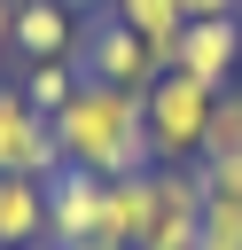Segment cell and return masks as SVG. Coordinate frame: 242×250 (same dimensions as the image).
<instances>
[{
	"label": "cell",
	"instance_id": "14",
	"mask_svg": "<svg viewBox=\"0 0 242 250\" xmlns=\"http://www.w3.org/2000/svg\"><path fill=\"white\" fill-rule=\"evenodd\" d=\"M180 8H187V23L195 16H242V0H180Z\"/></svg>",
	"mask_w": 242,
	"mask_h": 250
},
{
	"label": "cell",
	"instance_id": "5",
	"mask_svg": "<svg viewBox=\"0 0 242 250\" xmlns=\"http://www.w3.org/2000/svg\"><path fill=\"white\" fill-rule=\"evenodd\" d=\"M0 172H23V180H55L62 172L55 125L23 102V86H0Z\"/></svg>",
	"mask_w": 242,
	"mask_h": 250
},
{
	"label": "cell",
	"instance_id": "18",
	"mask_svg": "<svg viewBox=\"0 0 242 250\" xmlns=\"http://www.w3.org/2000/svg\"><path fill=\"white\" fill-rule=\"evenodd\" d=\"M62 8H101V0H62Z\"/></svg>",
	"mask_w": 242,
	"mask_h": 250
},
{
	"label": "cell",
	"instance_id": "11",
	"mask_svg": "<svg viewBox=\"0 0 242 250\" xmlns=\"http://www.w3.org/2000/svg\"><path fill=\"white\" fill-rule=\"evenodd\" d=\"M148 172H156V164H148ZM148 172H133V180H109V188H101V242L141 250V234H148Z\"/></svg>",
	"mask_w": 242,
	"mask_h": 250
},
{
	"label": "cell",
	"instance_id": "9",
	"mask_svg": "<svg viewBox=\"0 0 242 250\" xmlns=\"http://www.w3.org/2000/svg\"><path fill=\"white\" fill-rule=\"evenodd\" d=\"M109 16H117L125 31H141V39H148L156 70H172V62H180V31H187V8H180V0H109Z\"/></svg>",
	"mask_w": 242,
	"mask_h": 250
},
{
	"label": "cell",
	"instance_id": "10",
	"mask_svg": "<svg viewBox=\"0 0 242 250\" xmlns=\"http://www.w3.org/2000/svg\"><path fill=\"white\" fill-rule=\"evenodd\" d=\"M23 242H47V180L0 172V250H23Z\"/></svg>",
	"mask_w": 242,
	"mask_h": 250
},
{
	"label": "cell",
	"instance_id": "4",
	"mask_svg": "<svg viewBox=\"0 0 242 250\" xmlns=\"http://www.w3.org/2000/svg\"><path fill=\"white\" fill-rule=\"evenodd\" d=\"M195 242H203V180H195V164H156L141 250H195Z\"/></svg>",
	"mask_w": 242,
	"mask_h": 250
},
{
	"label": "cell",
	"instance_id": "16",
	"mask_svg": "<svg viewBox=\"0 0 242 250\" xmlns=\"http://www.w3.org/2000/svg\"><path fill=\"white\" fill-rule=\"evenodd\" d=\"M8 23H16V0H0V55H8Z\"/></svg>",
	"mask_w": 242,
	"mask_h": 250
},
{
	"label": "cell",
	"instance_id": "6",
	"mask_svg": "<svg viewBox=\"0 0 242 250\" xmlns=\"http://www.w3.org/2000/svg\"><path fill=\"white\" fill-rule=\"evenodd\" d=\"M242 62V16H195L187 31H180V62L172 70H187L195 86H211V94H226V70Z\"/></svg>",
	"mask_w": 242,
	"mask_h": 250
},
{
	"label": "cell",
	"instance_id": "17",
	"mask_svg": "<svg viewBox=\"0 0 242 250\" xmlns=\"http://www.w3.org/2000/svg\"><path fill=\"white\" fill-rule=\"evenodd\" d=\"M70 250H125V242H101V234H94V242H70Z\"/></svg>",
	"mask_w": 242,
	"mask_h": 250
},
{
	"label": "cell",
	"instance_id": "2",
	"mask_svg": "<svg viewBox=\"0 0 242 250\" xmlns=\"http://www.w3.org/2000/svg\"><path fill=\"white\" fill-rule=\"evenodd\" d=\"M211 86H195L187 70H156L141 109H148V148L156 164H203V133H211Z\"/></svg>",
	"mask_w": 242,
	"mask_h": 250
},
{
	"label": "cell",
	"instance_id": "7",
	"mask_svg": "<svg viewBox=\"0 0 242 250\" xmlns=\"http://www.w3.org/2000/svg\"><path fill=\"white\" fill-rule=\"evenodd\" d=\"M101 188L109 180H94V172H78V164H62L55 180H47V242H94L101 234Z\"/></svg>",
	"mask_w": 242,
	"mask_h": 250
},
{
	"label": "cell",
	"instance_id": "15",
	"mask_svg": "<svg viewBox=\"0 0 242 250\" xmlns=\"http://www.w3.org/2000/svg\"><path fill=\"white\" fill-rule=\"evenodd\" d=\"M195 250H242V242H234V234H203Z\"/></svg>",
	"mask_w": 242,
	"mask_h": 250
},
{
	"label": "cell",
	"instance_id": "8",
	"mask_svg": "<svg viewBox=\"0 0 242 250\" xmlns=\"http://www.w3.org/2000/svg\"><path fill=\"white\" fill-rule=\"evenodd\" d=\"M8 47H16L23 62H70V55H78V23H70L62 0H16Z\"/></svg>",
	"mask_w": 242,
	"mask_h": 250
},
{
	"label": "cell",
	"instance_id": "3",
	"mask_svg": "<svg viewBox=\"0 0 242 250\" xmlns=\"http://www.w3.org/2000/svg\"><path fill=\"white\" fill-rule=\"evenodd\" d=\"M78 78H94V86H125V94H148V78H156V55H148V39L141 31H125L117 16H94L86 31H78Z\"/></svg>",
	"mask_w": 242,
	"mask_h": 250
},
{
	"label": "cell",
	"instance_id": "1",
	"mask_svg": "<svg viewBox=\"0 0 242 250\" xmlns=\"http://www.w3.org/2000/svg\"><path fill=\"white\" fill-rule=\"evenodd\" d=\"M55 125V148H62V164H78V172H94V180H133V172H148L156 164V148H148V109H141V94H125V86H78L70 102H62V117H47Z\"/></svg>",
	"mask_w": 242,
	"mask_h": 250
},
{
	"label": "cell",
	"instance_id": "13",
	"mask_svg": "<svg viewBox=\"0 0 242 250\" xmlns=\"http://www.w3.org/2000/svg\"><path fill=\"white\" fill-rule=\"evenodd\" d=\"M203 156H242V94H219V102H211V133H203Z\"/></svg>",
	"mask_w": 242,
	"mask_h": 250
},
{
	"label": "cell",
	"instance_id": "19",
	"mask_svg": "<svg viewBox=\"0 0 242 250\" xmlns=\"http://www.w3.org/2000/svg\"><path fill=\"white\" fill-rule=\"evenodd\" d=\"M23 250H62V242H23Z\"/></svg>",
	"mask_w": 242,
	"mask_h": 250
},
{
	"label": "cell",
	"instance_id": "12",
	"mask_svg": "<svg viewBox=\"0 0 242 250\" xmlns=\"http://www.w3.org/2000/svg\"><path fill=\"white\" fill-rule=\"evenodd\" d=\"M78 86H86L78 62H23V102H31L39 117H62V102H70Z\"/></svg>",
	"mask_w": 242,
	"mask_h": 250
}]
</instances>
